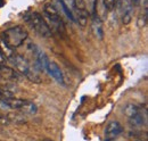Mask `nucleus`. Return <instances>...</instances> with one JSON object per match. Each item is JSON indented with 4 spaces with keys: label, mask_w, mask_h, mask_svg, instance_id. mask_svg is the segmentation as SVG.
Wrapping results in <instances>:
<instances>
[{
    "label": "nucleus",
    "mask_w": 148,
    "mask_h": 141,
    "mask_svg": "<svg viewBox=\"0 0 148 141\" xmlns=\"http://www.w3.org/2000/svg\"><path fill=\"white\" fill-rule=\"evenodd\" d=\"M27 31L23 27V26H13L8 30H6L2 34V39L14 49V48H18L21 47L24 41L27 39Z\"/></svg>",
    "instance_id": "1"
},
{
    "label": "nucleus",
    "mask_w": 148,
    "mask_h": 141,
    "mask_svg": "<svg viewBox=\"0 0 148 141\" xmlns=\"http://www.w3.org/2000/svg\"><path fill=\"white\" fill-rule=\"evenodd\" d=\"M26 21L29 22L30 26L39 35H41L43 38H50V36H53L51 29L49 27V25L46 23L45 18L42 17L39 13H32V14H30L29 17L26 18Z\"/></svg>",
    "instance_id": "2"
},
{
    "label": "nucleus",
    "mask_w": 148,
    "mask_h": 141,
    "mask_svg": "<svg viewBox=\"0 0 148 141\" xmlns=\"http://www.w3.org/2000/svg\"><path fill=\"white\" fill-rule=\"evenodd\" d=\"M43 13H45L46 17L48 18V21L51 23L54 29H56L59 33L65 32V24H64L63 19L60 17V14H59L58 9L53 3H46L43 6Z\"/></svg>",
    "instance_id": "3"
},
{
    "label": "nucleus",
    "mask_w": 148,
    "mask_h": 141,
    "mask_svg": "<svg viewBox=\"0 0 148 141\" xmlns=\"http://www.w3.org/2000/svg\"><path fill=\"white\" fill-rule=\"evenodd\" d=\"M10 59H13V64H14V67H15V70L19 72L21 74H23V75H27L29 74V72L31 70V66H30V64H29V62L23 57V56H21V55H14Z\"/></svg>",
    "instance_id": "4"
},
{
    "label": "nucleus",
    "mask_w": 148,
    "mask_h": 141,
    "mask_svg": "<svg viewBox=\"0 0 148 141\" xmlns=\"http://www.w3.org/2000/svg\"><path fill=\"white\" fill-rule=\"evenodd\" d=\"M27 101L24 100V99H21V98H8V99H5V100H1L0 101V107L2 109H9V110H19L22 109L24 105L26 104Z\"/></svg>",
    "instance_id": "5"
},
{
    "label": "nucleus",
    "mask_w": 148,
    "mask_h": 141,
    "mask_svg": "<svg viewBox=\"0 0 148 141\" xmlns=\"http://www.w3.org/2000/svg\"><path fill=\"white\" fill-rule=\"evenodd\" d=\"M122 132H123L122 125L117 121H112V122L107 124V126L105 129V138L107 140H113L116 137H119Z\"/></svg>",
    "instance_id": "6"
},
{
    "label": "nucleus",
    "mask_w": 148,
    "mask_h": 141,
    "mask_svg": "<svg viewBox=\"0 0 148 141\" xmlns=\"http://www.w3.org/2000/svg\"><path fill=\"white\" fill-rule=\"evenodd\" d=\"M46 70L55 79L56 81L58 82V83H60V84H65V82H64V75H63V72L60 70V67L56 64L55 62H51V60H49L48 62V64H47V67H46Z\"/></svg>",
    "instance_id": "7"
},
{
    "label": "nucleus",
    "mask_w": 148,
    "mask_h": 141,
    "mask_svg": "<svg viewBox=\"0 0 148 141\" xmlns=\"http://www.w3.org/2000/svg\"><path fill=\"white\" fill-rule=\"evenodd\" d=\"M88 18H89V12L88 9H80V10H75L74 14V19L75 22L79 24V26L84 27L88 23Z\"/></svg>",
    "instance_id": "8"
},
{
    "label": "nucleus",
    "mask_w": 148,
    "mask_h": 141,
    "mask_svg": "<svg viewBox=\"0 0 148 141\" xmlns=\"http://www.w3.org/2000/svg\"><path fill=\"white\" fill-rule=\"evenodd\" d=\"M48 62H49V59H48L47 55L43 53L42 50L37 49V50H36V64H37L38 67H39V70H46Z\"/></svg>",
    "instance_id": "9"
},
{
    "label": "nucleus",
    "mask_w": 148,
    "mask_h": 141,
    "mask_svg": "<svg viewBox=\"0 0 148 141\" xmlns=\"http://www.w3.org/2000/svg\"><path fill=\"white\" fill-rule=\"evenodd\" d=\"M0 76L6 80H18L16 72L8 66H5L3 64H0Z\"/></svg>",
    "instance_id": "10"
},
{
    "label": "nucleus",
    "mask_w": 148,
    "mask_h": 141,
    "mask_svg": "<svg viewBox=\"0 0 148 141\" xmlns=\"http://www.w3.org/2000/svg\"><path fill=\"white\" fill-rule=\"evenodd\" d=\"M146 121H147V116H146V112H140L139 114H137L136 116L129 118V122L132 126L134 127H140L143 125L146 124Z\"/></svg>",
    "instance_id": "11"
},
{
    "label": "nucleus",
    "mask_w": 148,
    "mask_h": 141,
    "mask_svg": "<svg viewBox=\"0 0 148 141\" xmlns=\"http://www.w3.org/2000/svg\"><path fill=\"white\" fill-rule=\"evenodd\" d=\"M143 109L136 104H128L124 108V115L128 117V118H131L133 116H136L137 114H139Z\"/></svg>",
    "instance_id": "12"
},
{
    "label": "nucleus",
    "mask_w": 148,
    "mask_h": 141,
    "mask_svg": "<svg viewBox=\"0 0 148 141\" xmlns=\"http://www.w3.org/2000/svg\"><path fill=\"white\" fill-rule=\"evenodd\" d=\"M0 51H1L2 55L6 57V59H7V58L10 59V58L14 56V50H13V48H12L3 39L0 40Z\"/></svg>",
    "instance_id": "13"
},
{
    "label": "nucleus",
    "mask_w": 148,
    "mask_h": 141,
    "mask_svg": "<svg viewBox=\"0 0 148 141\" xmlns=\"http://www.w3.org/2000/svg\"><path fill=\"white\" fill-rule=\"evenodd\" d=\"M133 10H134L133 6H129L124 9H122V23L124 25H129L131 23L132 16H133Z\"/></svg>",
    "instance_id": "14"
},
{
    "label": "nucleus",
    "mask_w": 148,
    "mask_h": 141,
    "mask_svg": "<svg viewBox=\"0 0 148 141\" xmlns=\"http://www.w3.org/2000/svg\"><path fill=\"white\" fill-rule=\"evenodd\" d=\"M21 110H23V113L26 114V115H34V114H37L38 108L33 103H29V101H27Z\"/></svg>",
    "instance_id": "15"
},
{
    "label": "nucleus",
    "mask_w": 148,
    "mask_h": 141,
    "mask_svg": "<svg viewBox=\"0 0 148 141\" xmlns=\"http://www.w3.org/2000/svg\"><path fill=\"white\" fill-rule=\"evenodd\" d=\"M7 118L9 120V122H15V123H21L25 121L23 114H19V113H9L7 115Z\"/></svg>",
    "instance_id": "16"
},
{
    "label": "nucleus",
    "mask_w": 148,
    "mask_h": 141,
    "mask_svg": "<svg viewBox=\"0 0 148 141\" xmlns=\"http://www.w3.org/2000/svg\"><path fill=\"white\" fill-rule=\"evenodd\" d=\"M59 2H60V6H62V8H63L64 13L66 14V16L70 18L72 22H75V19H74V13L70 9V7L67 6V3H66L64 0H59Z\"/></svg>",
    "instance_id": "17"
},
{
    "label": "nucleus",
    "mask_w": 148,
    "mask_h": 141,
    "mask_svg": "<svg viewBox=\"0 0 148 141\" xmlns=\"http://www.w3.org/2000/svg\"><path fill=\"white\" fill-rule=\"evenodd\" d=\"M74 10L87 9V0H72Z\"/></svg>",
    "instance_id": "18"
},
{
    "label": "nucleus",
    "mask_w": 148,
    "mask_h": 141,
    "mask_svg": "<svg viewBox=\"0 0 148 141\" xmlns=\"http://www.w3.org/2000/svg\"><path fill=\"white\" fill-rule=\"evenodd\" d=\"M13 97V92L7 90L6 88H0V101L1 100H5V99H8V98H12Z\"/></svg>",
    "instance_id": "19"
},
{
    "label": "nucleus",
    "mask_w": 148,
    "mask_h": 141,
    "mask_svg": "<svg viewBox=\"0 0 148 141\" xmlns=\"http://www.w3.org/2000/svg\"><path fill=\"white\" fill-rule=\"evenodd\" d=\"M103 3L106 10H112L117 5V0H103Z\"/></svg>",
    "instance_id": "20"
},
{
    "label": "nucleus",
    "mask_w": 148,
    "mask_h": 141,
    "mask_svg": "<svg viewBox=\"0 0 148 141\" xmlns=\"http://www.w3.org/2000/svg\"><path fill=\"white\" fill-rule=\"evenodd\" d=\"M95 27H96V33H98L99 38H103V27H101V23L98 16H97V21L95 19Z\"/></svg>",
    "instance_id": "21"
},
{
    "label": "nucleus",
    "mask_w": 148,
    "mask_h": 141,
    "mask_svg": "<svg viewBox=\"0 0 148 141\" xmlns=\"http://www.w3.org/2000/svg\"><path fill=\"white\" fill-rule=\"evenodd\" d=\"M117 3L121 6L122 9H124V8L129 7V6H133L132 2H131V0H117Z\"/></svg>",
    "instance_id": "22"
},
{
    "label": "nucleus",
    "mask_w": 148,
    "mask_h": 141,
    "mask_svg": "<svg viewBox=\"0 0 148 141\" xmlns=\"http://www.w3.org/2000/svg\"><path fill=\"white\" fill-rule=\"evenodd\" d=\"M5 62H6V57H5V56L2 55V53L0 51V64H3Z\"/></svg>",
    "instance_id": "23"
},
{
    "label": "nucleus",
    "mask_w": 148,
    "mask_h": 141,
    "mask_svg": "<svg viewBox=\"0 0 148 141\" xmlns=\"http://www.w3.org/2000/svg\"><path fill=\"white\" fill-rule=\"evenodd\" d=\"M5 5V0H0V7H2Z\"/></svg>",
    "instance_id": "24"
},
{
    "label": "nucleus",
    "mask_w": 148,
    "mask_h": 141,
    "mask_svg": "<svg viewBox=\"0 0 148 141\" xmlns=\"http://www.w3.org/2000/svg\"><path fill=\"white\" fill-rule=\"evenodd\" d=\"M43 141H54V140H43Z\"/></svg>",
    "instance_id": "25"
},
{
    "label": "nucleus",
    "mask_w": 148,
    "mask_h": 141,
    "mask_svg": "<svg viewBox=\"0 0 148 141\" xmlns=\"http://www.w3.org/2000/svg\"><path fill=\"white\" fill-rule=\"evenodd\" d=\"M138 141H143V140H138Z\"/></svg>",
    "instance_id": "26"
}]
</instances>
